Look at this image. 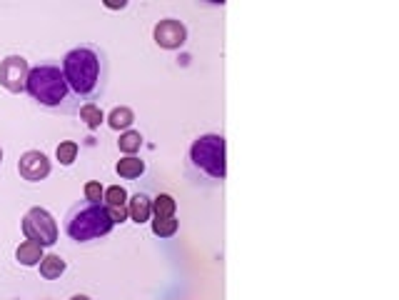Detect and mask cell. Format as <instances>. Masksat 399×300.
Returning a JSON list of instances; mask_svg holds the SVG:
<instances>
[{"label": "cell", "instance_id": "obj_12", "mask_svg": "<svg viewBox=\"0 0 399 300\" xmlns=\"http://www.w3.org/2000/svg\"><path fill=\"white\" fill-rule=\"evenodd\" d=\"M38 268H40V276L45 278V280H58L60 276H65L68 263L60 258L58 253H48V255H42Z\"/></svg>", "mask_w": 399, "mask_h": 300}, {"label": "cell", "instance_id": "obj_6", "mask_svg": "<svg viewBox=\"0 0 399 300\" xmlns=\"http://www.w3.org/2000/svg\"><path fill=\"white\" fill-rule=\"evenodd\" d=\"M28 75L30 66L23 55H8L6 60H0V85L10 93H25Z\"/></svg>", "mask_w": 399, "mask_h": 300}, {"label": "cell", "instance_id": "obj_10", "mask_svg": "<svg viewBox=\"0 0 399 300\" xmlns=\"http://www.w3.org/2000/svg\"><path fill=\"white\" fill-rule=\"evenodd\" d=\"M115 173H118L123 180H137V178H143V175L148 173V165H145L143 158L125 156V158H120V160H118V165H115Z\"/></svg>", "mask_w": 399, "mask_h": 300}, {"label": "cell", "instance_id": "obj_5", "mask_svg": "<svg viewBox=\"0 0 399 300\" xmlns=\"http://www.w3.org/2000/svg\"><path fill=\"white\" fill-rule=\"evenodd\" d=\"M20 228H23L25 240H33V243H38L42 248H50L58 243V223L50 216V210L45 208H30L23 216Z\"/></svg>", "mask_w": 399, "mask_h": 300}, {"label": "cell", "instance_id": "obj_9", "mask_svg": "<svg viewBox=\"0 0 399 300\" xmlns=\"http://www.w3.org/2000/svg\"><path fill=\"white\" fill-rule=\"evenodd\" d=\"M127 216L132 223H148L152 218V198L148 193H135L132 198H127Z\"/></svg>", "mask_w": 399, "mask_h": 300}, {"label": "cell", "instance_id": "obj_21", "mask_svg": "<svg viewBox=\"0 0 399 300\" xmlns=\"http://www.w3.org/2000/svg\"><path fill=\"white\" fill-rule=\"evenodd\" d=\"M107 213H110V218H113L115 225H123L125 220H130V216H127V205H120V208H107Z\"/></svg>", "mask_w": 399, "mask_h": 300}, {"label": "cell", "instance_id": "obj_23", "mask_svg": "<svg viewBox=\"0 0 399 300\" xmlns=\"http://www.w3.org/2000/svg\"><path fill=\"white\" fill-rule=\"evenodd\" d=\"M0 163H3V148H0Z\"/></svg>", "mask_w": 399, "mask_h": 300}, {"label": "cell", "instance_id": "obj_14", "mask_svg": "<svg viewBox=\"0 0 399 300\" xmlns=\"http://www.w3.org/2000/svg\"><path fill=\"white\" fill-rule=\"evenodd\" d=\"M78 115L85 123V128H90V130H97V128L102 126V120H105V113L100 110L97 103H85V105H80Z\"/></svg>", "mask_w": 399, "mask_h": 300}, {"label": "cell", "instance_id": "obj_3", "mask_svg": "<svg viewBox=\"0 0 399 300\" xmlns=\"http://www.w3.org/2000/svg\"><path fill=\"white\" fill-rule=\"evenodd\" d=\"M187 175L203 186H222L227 178V140L220 133H205L187 150Z\"/></svg>", "mask_w": 399, "mask_h": 300}, {"label": "cell", "instance_id": "obj_7", "mask_svg": "<svg viewBox=\"0 0 399 300\" xmlns=\"http://www.w3.org/2000/svg\"><path fill=\"white\" fill-rule=\"evenodd\" d=\"M152 38H155V43L160 45V48L165 50H178L185 45L187 40V28L182 20L178 18H165L160 20V23L155 25V30H152Z\"/></svg>", "mask_w": 399, "mask_h": 300}, {"label": "cell", "instance_id": "obj_13", "mask_svg": "<svg viewBox=\"0 0 399 300\" xmlns=\"http://www.w3.org/2000/svg\"><path fill=\"white\" fill-rule=\"evenodd\" d=\"M132 123H135V113L127 105H118L107 115V126L113 128V130H130Z\"/></svg>", "mask_w": 399, "mask_h": 300}, {"label": "cell", "instance_id": "obj_2", "mask_svg": "<svg viewBox=\"0 0 399 300\" xmlns=\"http://www.w3.org/2000/svg\"><path fill=\"white\" fill-rule=\"evenodd\" d=\"M25 93L33 98L38 108L55 115H78L80 103L68 88V80L63 75V68L55 60H45L40 66L30 68Z\"/></svg>", "mask_w": 399, "mask_h": 300}, {"label": "cell", "instance_id": "obj_15", "mask_svg": "<svg viewBox=\"0 0 399 300\" xmlns=\"http://www.w3.org/2000/svg\"><path fill=\"white\" fill-rule=\"evenodd\" d=\"M175 210H178V200L167 193H160L152 198V216L155 218H175Z\"/></svg>", "mask_w": 399, "mask_h": 300}, {"label": "cell", "instance_id": "obj_17", "mask_svg": "<svg viewBox=\"0 0 399 300\" xmlns=\"http://www.w3.org/2000/svg\"><path fill=\"white\" fill-rule=\"evenodd\" d=\"M150 230L157 238H173V235H178L180 223L175 218H155V220H150Z\"/></svg>", "mask_w": 399, "mask_h": 300}, {"label": "cell", "instance_id": "obj_16", "mask_svg": "<svg viewBox=\"0 0 399 300\" xmlns=\"http://www.w3.org/2000/svg\"><path fill=\"white\" fill-rule=\"evenodd\" d=\"M143 140L145 138L140 130H125L120 135L118 148H120V153H125V156H135V153H140V148H143Z\"/></svg>", "mask_w": 399, "mask_h": 300}, {"label": "cell", "instance_id": "obj_4", "mask_svg": "<svg viewBox=\"0 0 399 300\" xmlns=\"http://www.w3.org/2000/svg\"><path fill=\"white\" fill-rule=\"evenodd\" d=\"M63 228L65 235L78 243V246H90V243H97V240L107 238L113 233L115 223L107 213V208L102 203H88V200H80L75 203L63 218Z\"/></svg>", "mask_w": 399, "mask_h": 300}, {"label": "cell", "instance_id": "obj_22", "mask_svg": "<svg viewBox=\"0 0 399 300\" xmlns=\"http://www.w3.org/2000/svg\"><path fill=\"white\" fill-rule=\"evenodd\" d=\"M70 300H90V298H88V295H72Z\"/></svg>", "mask_w": 399, "mask_h": 300}, {"label": "cell", "instance_id": "obj_18", "mask_svg": "<svg viewBox=\"0 0 399 300\" xmlns=\"http://www.w3.org/2000/svg\"><path fill=\"white\" fill-rule=\"evenodd\" d=\"M78 153H80V145L75 140H63V143L55 148V158L60 160V165H72L78 160Z\"/></svg>", "mask_w": 399, "mask_h": 300}, {"label": "cell", "instance_id": "obj_1", "mask_svg": "<svg viewBox=\"0 0 399 300\" xmlns=\"http://www.w3.org/2000/svg\"><path fill=\"white\" fill-rule=\"evenodd\" d=\"M60 68L68 80V88L78 98L80 105L97 103L105 96L107 80H110V60L100 45L95 43L75 45L63 55Z\"/></svg>", "mask_w": 399, "mask_h": 300}, {"label": "cell", "instance_id": "obj_19", "mask_svg": "<svg viewBox=\"0 0 399 300\" xmlns=\"http://www.w3.org/2000/svg\"><path fill=\"white\" fill-rule=\"evenodd\" d=\"M127 190L125 188H120V186H110L105 188V195H102V205L105 208H120V205H127Z\"/></svg>", "mask_w": 399, "mask_h": 300}, {"label": "cell", "instance_id": "obj_11", "mask_svg": "<svg viewBox=\"0 0 399 300\" xmlns=\"http://www.w3.org/2000/svg\"><path fill=\"white\" fill-rule=\"evenodd\" d=\"M42 255H45V253H42V246H38L33 240H23V243L15 248V260H18L20 265H25V268L40 265Z\"/></svg>", "mask_w": 399, "mask_h": 300}, {"label": "cell", "instance_id": "obj_8", "mask_svg": "<svg viewBox=\"0 0 399 300\" xmlns=\"http://www.w3.org/2000/svg\"><path fill=\"white\" fill-rule=\"evenodd\" d=\"M50 170H53V165H50L48 156L40 153V150H25L18 160L20 178L28 180V183H40V180L48 178Z\"/></svg>", "mask_w": 399, "mask_h": 300}, {"label": "cell", "instance_id": "obj_20", "mask_svg": "<svg viewBox=\"0 0 399 300\" xmlns=\"http://www.w3.org/2000/svg\"><path fill=\"white\" fill-rule=\"evenodd\" d=\"M85 193V200L88 203H102V195H105V188H102L100 180H88L83 188Z\"/></svg>", "mask_w": 399, "mask_h": 300}]
</instances>
